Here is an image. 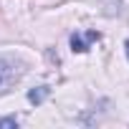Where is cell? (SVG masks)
<instances>
[{
	"mask_svg": "<svg viewBox=\"0 0 129 129\" xmlns=\"http://www.w3.org/2000/svg\"><path fill=\"white\" fill-rule=\"evenodd\" d=\"M23 76V63L13 56H0V91H5Z\"/></svg>",
	"mask_w": 129,
	"mask_h": 129,
	"instance_id": "cell-1",
	"label": "cell"
},
{
	"mask_svg": "<svg viewBox=\"0 0 129 129\" xmlns=\"http://www.w3.org/2000/svg\"><path fill=\"white\" fill-rule=\"evenodd\" d=\"M101 38V33H96V30H89V33H74L71 36V48H74V53H86L89 48H91V43L94 41H99Z\"/></svg>",
	"mask_w": 129,
	"mask_h": 129,
	"instance_id": "cell-2",
	"label": "cell"
},
{
	"mask_svg": "<svg viewBox=\"0 0 129 129\" xmlns=\"http://www.w3.org/2000/svg\"><path fill=\"white\" fill-rule=\"evenodd\" d=\"M48 91H51L48 86H38V89L28 91V101H30V104H41V101H43V99L48 96Z\"/></svg>",
	"mask_w": 129,
	"mask_h": 129,
	"instance_id": "cell-3",
	"label": "cell"
},
{
	"mask_svg": "<svg viewBox=\"0 0 129 129\" xmlns=\"http://www.w3.org/2000/svg\"><path fill=\"white\" fill-rule=\"evenodd\" d=\"M0 126H18L15 119H0Z\"/></svg>",
	"mask_w": 129,
	"mask_h": 129,
	"instance_id": "cell-4",
	"label": "cell"
},
{
	"mask_svg": "<svg viewBox=\"0 0 129 129\" xmlns=\"http://www.w3.org/2000/svg\"><path fill=\"white\" fill-rule=\"evenodd\" d=\"M124 51H126V58H129V38H126V43H124Z\"/></svg>",
	"mask_w": 129,
	"mask_h": 129,
	"instance_id": "cell-5",
	"label": "cell"
}]
</instances>
